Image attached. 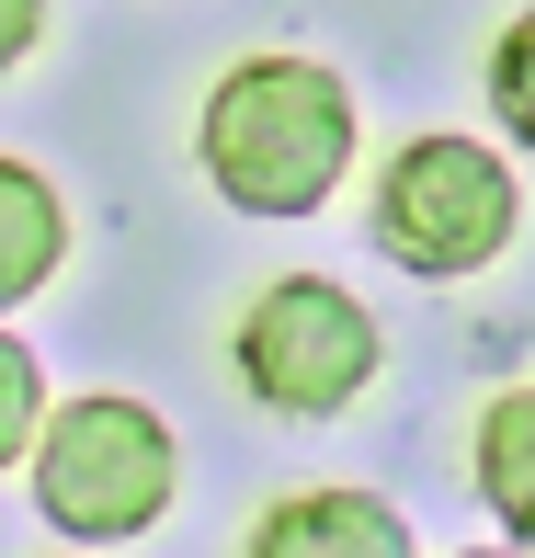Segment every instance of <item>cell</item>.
Returning <instances> with one entry per match:
<instances>
[{
  "label": "cell",
  "instance_id": "1",
  "mask_svg": "<svg viewBox=\"0 0 535 558\" xmlns=\"http://www.w3.org/2000/svg\"><path fill=\"white\" fill-rule=\"evenodd\" d=\"M353 137H365L353 81L296 46L228 58L206 81V114H194V160L240 217H319L353 171Z\"/></svg>",
  "mask_w": 535,
  "mask_h": 558
},
{
  "label": "cell",
  "instance_id": "2",
  "mask_svg": "<svg viewBox=\"0 0 535 558\" xmlns=\"http://www.w3.org/2000/svg\"><path fill=\"white\" fill-rule=\"evenodd\" d=\"M171 501H183V445H171V422L148 411V399L125 388H81L46 411L35 434V513L46 536L69 547H137L148 524H171Z\"/></svg>",
  "mask_w": 535,
  "mask_h": 558
},
{
  "label": "cell",
  "instance_id": "3",
  "mask_svg": "<svg viewBox=\"0 0 535 558\" xmlns=\"http://www.w3.org/2000/svg\"><path fill=\"white\" fill-rule=\"evenodd\" d=\"M365 228H376V251H388L399 274H422V286H467V274H490L501 251H513L524 183H513V160H501L490 137L433 125V137L388 148Z\"/></svg>",
  "mask_w": 535,
  "mask_h": 558
},
{
  "label": "cell",
  "instance_id": "4",
  "mask_svg": "<svg viewBox=\"0 0 535 558\" xmlns=\"http://www.w3.org/2000/svg\"><path fill=\"white\" fill-rule=\"evenodd\" d=\"M228 365H240V388L273 422H342L376 388V365H388V331L330 274H273L240 308V331H228Z\"/></svg>",
  "mask_w": 535,
  "mask_h": 558
},
{
  "label": "cell",
  "instance_id": "5",
  "mask_svg": "<svg viewBox=\"0 0 535 558\" xmlns=\"http://www.w3.org/2000/svg\"><path fill=\"white\" fill-rule=\"evenodd\" d=\"M240 558H422V536H411V513H399L388 490L308 478V490H285V501L251 513Z\"/></svg>",
  "mask_w": 535,
  "mask_h": 558
},
{
  "label": "cell",
  "instance_id": "6",
  "mask_svg": "<svg viewBox=\"0 0 535 558\" xmlns=\"http://www.w3.org/2000/svg\"><path fill=\"white\" fill-rule=\"evenodd\" d=\"M467 478H478V501L501 513V536L535 558V376H513V388L478 399V422H467Z\"/></svg>",
  "mask_w": 535,
  "mask_h": 558
},
{
  "label": "cell",
  "instance_id": "7",
  "mask_svg": "<svg viewBox=\"0 0 535 558\" xmlns=\"http://www.w3.org/2000/svg\"><path fill=\"white\" fill-rule=\"evenodd\" d=\"M58 263H69V194L46 183L35 160L0 148V319L58 286Z\"/></svg>",
  "mask_w": 535,
  "mask_h": 558
},
{
  "label": "cell",
  "instance_id": "8",
  "mask_svg": "<svg viewBox=\"0 0 535 558\" xmlns=\"http://www.w3.org/2000/svg\"><path fill=\"white\" fill-rule=\"evenodd\" d=\"M490 114H501L513 148H535V0L490 35Z\"/></svg>",
  "mask_w": 535,
  "mask_h": 558
},
{
  "label": "cell",
  "instance_id": "9",
  "mask_svg": "<svg viewBox=\"0 0 535 558\" xmlns=\"http://www.w3.org/2000/svg\"><path fill=\"white\" fill-rule=\"evenodd\" d=\"M46 411H58V399H46V365H35L12 331H0V468H35Z\"/></svg>",
  "mask_w": 535,
  "mask_h": 558
},
{
  "label": "cell",
  "instance_id": "10",
  "mask_svg": "<svg viewBox=\"0 0 535 558\" xmlns=\"http://www.w3.org/2000/svg\"><path fill=\"white\" fill-rule=\"evenodd\" d=\"M35 46H46V0H0V81H12Z\"/></svg>",
  "mask_w": 535,
  "mask_h": 558
},
{
  "label": "cell",
  "instance_id": "11",
  "mask_svg": "<svg viewBox=\"0 0 535 558\" xmlns=\"http://www.w3.org/2000/svg\"><path fill=\"white\" fill-rule=\"evenodd\" d=\"M455 558H524V547H455Z\"/></svg>",
  "mask_w": 535,
  "mask_h": 558
}]
</instances>
